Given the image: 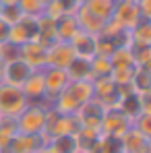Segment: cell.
Returning a JSON list of instances; mask_svg holds the SVG:
<instances>
[{
  "label": "cell",
  "mask_w": 151,
  "mask_h": 153,
  "mask_svg": "<svg viewBox=\"0 0 151 153\" xmlns=\"http://www.w3.org/2000/svg\"><path fill=\"white\" fill-rule=\"evenodd\" d=\"M27 97L19 87L0 83V116H13L17 118L27 108Z\"/></svg>",
  "instance_id": "3"
},
{
  "label": "cell",
  "mask_w": 151,
  "mask_h": 153,
  "mask_svg": "<svg viewBox=\"0 0 151 153\" xmlns=\"http://www.w3.org/2000/svg\"><path fill=\"white\" fill-rule=\"evenodd\" d=\"M19 58V46L10 44V42H4L0 44V60L6 64V62H13Z\"/></svg>",
  "instance_id": "30"
},
{
  "label": "cell",
  "mask_w": 151,
  "mask_h": 153,
  "mask_svg": "<svg viewBox=\"0 0 151 153\" xmlns=\"http://www.w3.org/2000/svg\"><path fill=\"white\" fill-rule=\"evenodd\" d=\"M112 19L122 27V29H126V31H130L132 27H137L143 21V17H141V13H139L137 0H116Z\"/></svg>",
  "instance_id": "5"
},
{
  "label": "cell",
  "mask_w": 151,
  "mask_h": 153,
  "mask_svg": "<svg viewBox=\"0 0 151 153\" xmlns=\"http://www.w3.org/2000/svg\"><path fill=\"white\" fill-rule=\"evenodd\" d=\"M8 29H10V25H8V23H4V21L0 19V44L8 42Z\"/></svg>",
  "instance_id": "34"
},
{
  "label": "cell",
  "mask_w": 151,
  "mask_h": 153,
  "mask_svg": "<svg viewBox=\"0 0 151 153\" xmlns=\"http://www.w3.org/2000/svg\"><path fill=\"white\" fill-rule=\"evenodd\" d=\"M46 151L48 153H79L77 137L75 134H60V137L48 139Z\"/></svg>",
  "instance_id": "20"
},
{
  "label": "cell",
  "mask_w": 151,
  "mask_h": 153,
  "mask_svg": "<svg viewBox=\"0 0 151 153\" xmlns=\"http://www.w3.org/2000/svg\"><path fill=\"white\" fill-rule=\"evenodd\" d=\"M46 50H48L46 44H42L39 39H33L19 48V58L27 62L33 71H42L46 68Z\"/></svg>",
  "instance_id": "10"
},
{
  "label": "cell",
  "mask_w": 151,
  "mask_h": 153,
  "mask_svg": "<svg viewBox=\"0 0 151 153\" xmlns=\"http://www.w3.org/2000/svg\"><path fill=\"white\" fill-rule=\"evenodd\" d=\"M68 44L75 50V56H81V58H93L95 56V35H91V33L79 31Z\"/></svg>",
  "instance_id": "15"
},
{
  "label": "cell",
  "mask_w": 151,
  "mask_h": 153,
  "mask_svg": "<svg viewBox=\"0 0 151 153\" xmlns=\"http://www.w3.org/2000/svg\"><path fill=\"white\" fill-rule=\"evenodd\" d=\"M64 91L79 105H83V103H87L89 100H93V81H71Z\"/></svg>",
  "instance_id": "19"
},
{
  "label": "cell",
  "mask_w": 151,
  "mask_h": 153,
  "mask_svg": "<svg viewBox=\"0 0 151 153\" xmlns=\"http://www.w3.org/2000/svg\"><path fill=\"white\" fill-rule=\"evenodd\" d=\"M17 2H19V0H0V4H2V6H8V4H17Z\"/></svg>",
  "instance_id": "36"
},
{
  "label": "cell",
  "mask_w": 151,
  "mask_h": 153,
  "mask_svg": "<svg viewBox=\"0 0 151 153\" xmlns=\"http://www.w3.org/2000/svg\"><path fill=\"white\" fill-rule=\"evenodd\" d=\"M114 4H116V0H85V2H83V6H85L93 17H97L101 21L112 19Z\"/></svg>",
  "instance_id": "23"
},
{
  "label": "cell",
  "mask_w": 151,
  "mask_h": 153,
  "mask_svg": "<svg viewBox=\"0 0 151 153\" xmlns=\"http://www.w3.org/2000/svg\"><path fill=\"white\" fill-rule=\"evenodd\" d=\"M15 134H19L17 118H13V116H0V137L2 139H13Z\"/></svg>",
  "instance_id": "28"
},
{
  "label": "cell",
  "mask_w": 151,
  "mask_h": 153,
  "mask_svg": "<svg viewBox=\"0 0 151 153\" xmlns=\"http://www.w3.org/2000/svg\"><path fill=\"white\" fill-rule=\"evenodd\" d=\"M151 73H149V66H139L137 71H135V76H132V81H130V87H132V91H137V93H151Z\"/></svg>",
  "instance_id": "25"
},
{
  "label": "cell",
  "mask_w": 151,
  "mask_h": 153,
  "mask_svg": "<svg viewBox=\"0 0 151 153\" xmlns=\"http://www.w3.org/2000/svg\"><path fill=\"white\" fill-rule=\"evenodd\" d=\"M106 114V108L101 105L97 100H89L87 103H83L77 112V120L81 126H89V128H100L101 118Z\"/></svg>",
  "instance_id": "11"
},
{
  "label": "cell",
  "mask_w": 151,
  "mask_h": 153,
  "mask_svg": "<svg viewBox=\"0 0 151 153\" xmlns=\"http://www.w3.org/2000/svg\"><path fill=\"white\" fill-rule=\"evenodd\" d=\"M77 2H79V4H83V2H85V0H77Z\"/></svg>",
  "instance_id": "37"
},
{
  "label": "cell",
  "mask_w": 151,
  "mask_h": 153,
  "mask_svg": "<svg viewBox=\"0 0 151 153\" xmlns=\"http://www.w3.org/2000/svg\"><path fill=\"white\" fill-rule=\"evenodd\" d=\"M122 153H126V151H122Z\"/></svg>",
  "instance_id": "39"
},
{
  "label": "cell",
  "mask_w": 151,
  "mask_h": 153,
  "mask_svg": "<svg viewBox=\"0 0 151 153\" xmlns=\"http://www.w3.org/2000/svg\"><path fill=\"white\" fill-rule=\"evenodd\" d=\"M4 66H6V64L0 60V83H4Z\"/></svg>",
  "instance_id": "35"
},
{
  "label": "cell",
  "mask_w": 151,
  "mask_h": 153,
  "mask_svg": "<svg viewBox=\"0 0 151 153\" xmlns=\"http://www.w3.org/2000/svg\"><path fill=\"white\" fill-rule=\"evenodd\" d=\"M79 128H81V124H79L77 116L60 114L52 105H48V112H46V128H44V134L48 139L60 137V134H75Z\"/></svg>",
  "instance_id": "2"
},
{
  "label": "cell",
  "mask_w": 151,
  "mask_h": 153,
  "mask_svg": "<svg viewBox=\"0 0 151 153\" xmlns=\"http://www.w3.org/2000/svg\"><path fill=\"white\" fill-rule=\"evenodd\" d=\"M71 81H91L93 73H91V58H81L75 56L73 62L64 68Z\"/></svg>",
  "instance_id": "17"
},
{
  "label": "cell",
  "mask_w": 151,
  "mask_h": 153,
  "mask_svg": "<svg viewBox=\"0 0 151 153\" xmlns=\"http://www.w3.org/2000/svg\"><path fill=\"white\" fill-rule=\"evenodd\" d=\"M122 141V151L126 153H151V137L143 134L141 130L130 126L120 137Z\"/></svg>",
  "instance_id": "12"
},
{
  "label": "cell",
  "mask_w": 151,
  "mask_h": 153,
  "mask_svg": "<svg viewBox=\"0 0 151 153\" xmlns=\"http://www.w3.org/2000/svg\"><path fill=\"white\" fill-rule=\"evenodd\" d=\"M17 4H19L21 13L27 17H39V15H44V8H46L44 0H19Z\"/></svg>",
  "instance_id": "27"
},
{
  "label": "cell",
  "mask_w": 151,
  "mask_h": 153,
  "mask_svg": "<svg viewBox=\"0 0 151 153\" xmlns=\"http://www.w3.org/2000/svg\"><path fill=\"white\" fill-rule=\"evenodd\" d=\"M91 73H93V79L110 76L112 75L110 58H106V56H93V58H91Z\"/></svg>",
  "instance_id": "26"
},
{
  "label": "cell",
  "mask_w": 151,
  "mask_h": 153,
  "mask_svg": "<svg viewBox=\"0 0 151 153\" xmlns=\"http://www.w3.org/2000/svg\"><path fill=\"white\" fill-rule=\"evenodd\" d=\"M81 29L77 25L75 15H66L56 19V42H71Z\"/></svg>",
  "instance_id": "22"
},
{
  "label": "cell",
  "mask_w": 151,
  "mask_h": 153,
  "mask_svg": "<svg viewBox=\"0 0 151 153\" xmlns=\"http://www.w3.org/2000/svg\"><path fill=\"white\" fill-rule=\"evenodd\" d=\"M37 39V17H27L23 15L15 25H10L8 29V42L15 46H23L27 42Z\"/></svg>",
  "instance_id": "6"
},
{
  "label": "cell",
  "mask_w": 151,
  "mask_h": 153,
  "mask_svg": "<svg viewBox=\"0 0 151 153\" xmlns=\"http://www.w3.org/2000/svg\"><path fill=\"white\" fill-rule=\"evenodd\" d=\"M132 60L137 66H149L151 64V46L149 48H130Z\"/></svg>",
  "instance_id": "31"
},
{
  "label": "cell",
  "mask_w": 151,
  "mask_h": 153,
  "mask_svg": "<svg viewBox=\"0 0 151 153\" xmlns=\"http://www.w3.org/2000/svg\"><path fill=\"white\" fill-rule=\"evenodd\" d=\"M132 126L137 130H141L143 134L151 137V112H143L141 116H137V120L132 122Z\"/></svg>",
  "instance_id": "32"
},
{
  "label": "cell",
  "mask_w": 151,
  "mask_h": 153,
  "mask_svg": "<svg viewBox=\"0 0 151 153\" xmlns=\"http://www.w3.org/2000/svg\"><path fill=\"white\" fill-rule=\"evenodd\" d=\"M75 19H77V25L81 31H85V33H91V35H100L101 29H103V23L106 21H101L97 17H93L83 4L79 6V10L75 13Z\"/></svg>",
  "instance_id": "16"
},
{
  "label": "cell",
  "mask_w": 151,
  "mask_h": 153,
  "mask_svg": "<svg viewBox=\"0 0 151 153\" xmlns=\"http://www.w3.org/2000/svg\"><path fill=\"white\" fill-rule=\"evenodd\" d=\"M0 13H2V4H0Z\"/></svg>",
  "instance_id": "38"
},
{
  "label": "cell",
  "mask_w": 151,
  "mask_h": 153,
  "mask_svg": "<svg viewBox=\"0 0 151 153\" xmlns=\"http://www.w3.org/2000/svg\"><path fill=\"white\" fill-rule=\"evenodd\" d=\"M21 17H23V13H21V8H19V4H8V6H2L0 19H2L4 23L15 25V23H17Z\"/></svg>",
  "instance_id": "29"
},
{
  "label": "cell",
  "mask_w": 151,
  "mask_h": 153,
  "mask_svg": "<svg viewBox=\"0 0 151 153\" xmlns=\"http://www.w3.org/2000/svg\"><path fill=\"white\" fill-rule=\"evenodd\" d=\"M21 91L29 103H46V87H44L42 71H33L29 79L21 85Z\"/></svg>",
  "instance_id": "13"
},
{
  "label": "cell",
  "mask_w": 151,
  "mask_h": 153,
  "mask_svg": "<svg viewBox=\"0 0 151 153\" xmlns=\"http://www.w3.org/2000/svg\"><path fill=\"white\" fill-rule=\"evenodd\" d=\"M110 64H112V71L137 68V64H135V60H132V52H130V48H118V50H114L112 56H110Z\"/></svg>",
  "instance_id": "24"
},
{
  "label": "cell",
  "mask_w": 151,
  "mask_h": 153,
  "mask_svg": "<svg viewBox=\"0 0 151 153\" xmlns=\"http://www.w3.org/2000/svg\"><path fill=\"white\" fill-rule=\"evenodd\" d=\"M130 126H132V122L114 105V108H106V114H103L100 124V132L110 134V137H122Z\"/></svg>",
  "instance_id": "8"
},
{
  "label": "cell",
  "mask_w": 151,
  "mask_h": 153,
  "mask_svg": "<svg viewBox=\"0 0 151 153\" xmlns=\"http://www.w3.org/2000/svg\"><path fill=\"white\" fill-rule=\"evenodd\" d=\"M75 58V50L68 42H52L46 50V66L52 68H66Z\"/></svg>",
  "instance_id": "9"
},
{
  "label": "cell",
  "mask_w": 151,
  "mask_h": 153,
  "mask_svg": "<svg viewBox=\"0 0 151 153\" xmlns=\"http://www.w3.org/2000/svg\"><path fill=\"white\" fill-rule=\"evenodd\" d=\"M128 39H130V48H149L151 46V23L143 19L137 27H132L128 31Z\"/></svg>",
  "instance_id": "21"
},
{
  "label": "cell",
  "mask_w": 151,
  "mask_h": 153,
  "mask_svg": "<svg viewBox=\"0 0 151 153\" xmlns=\"http://www.w3.org/2000/svg\"><path fill=\"white\" fill-rule=\"evenodd\" d=\"M79 2L77 0H50L44 8V15L52 17V19H60V17H66V15H75L79 10Z\"/></svg>",
  "instance_id": "18"
},
{
  "label": "cell",
  "mask_w": 151,
  "mask_h": 153,
  "mask_svg": "<svg viewBox=\"0 0 151 153\" xmlns=\"http://www.w3.org/2000/svg\"><path fill=\"white\" fill-rule=\"evenodd\" d=\"M42 75H44V87H46V103L50 105L68 87L71 79H68L64 68H52V66L42 68Z\"/></svg>",
  "instance_id": "4"
},
{
  "label": "cell",
  "mask_w": 151,
  "mask_h": 153,
  "mask_svg": "<svg viewBox=\"0 0 151 153\" xmlns=\"http://www.w3.org/2000/svg\"><path fill=\"white\" fill-rule=\"evenodd\" d=\"M137 4H139L141 17H143L145 21H149L151 19V0H137Z\"/></svg>",
  "instance_id": "33"
},
{
  "label": "cell",
  "mask_w": 151,
  "mask_h": 153,
  "mask_svg": "<svg viewBox=\"0 0 151 153\" xmlns=\"http://www.w3.org/2000/svg\"><path fill=\"white\" fill-rule=\"evenodd\" d=\"M37 153H39V151H37Z\"/></svg>",
  "instance_id": "40"
},
{
  "label": "cell",
  "mask_w": 151,
  "mask_h": 153,
  "mask_svg": "<svg viewBox=\"0 0 151 153\" xmlns=\"http://www.w3.org/2000/svg\"><path fill=\"white\" fill-rule=\"evenodd\" d=\"M48 103H27V108L17 116V128L21 134H42L46 128Z\"/></svg>",
  "instance_id": "1"
},
{
  "label": "cell",
  "mask_w": 151,
  "mask_h": 153,
  "mask_svg": "<svg viewBox=\"0 0 151 153\" xmlns=\"http://www.w3.org/2000/svg\"><path fill=\"white\" fill-rule=\"evenodd\" d=\"M31 73H33V68L27 62H23L21 58H17L13 62H6V66H4V83L21 89V85L29 79Z\"/></svg>",
  "instance_id": "14"
},
{
  "label": "cell",
  "mask_w": 151,
  "mask_h": 153,
  "mask_svg": "<svg viewBox=\"0 0 151 153\" xmlns=\"http://www.w3.org/2000/svg\"><path fill=\"white\" fill-rule=\"evenodd\" d=\"M46 145H48V137L44 132L42 134H21L19 132L8 141L4 153H37Z\"/></svg>",
  "instance_id": "7"
}]
</instances>
